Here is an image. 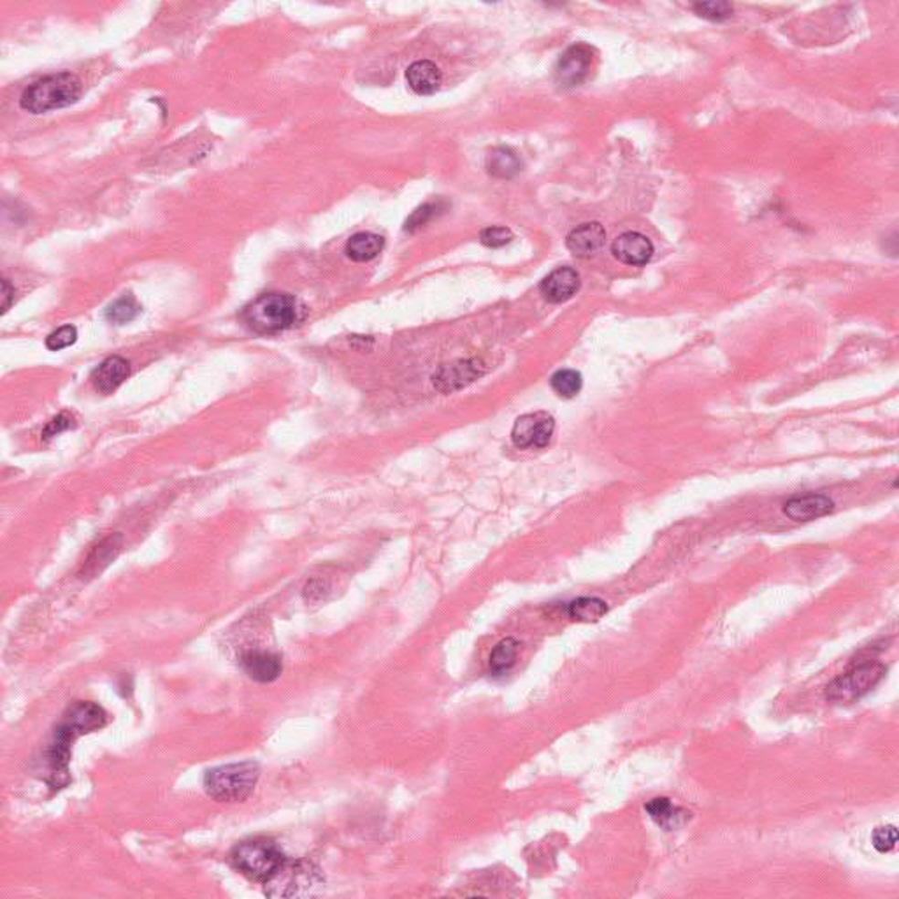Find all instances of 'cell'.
<instances>
[{"label": "cell", "instance_id": "17", "mask_svg": "<svg viewBox=\"0 0 899 899\" xmlns=\"http://www.w3.org/2000/svg\"><path fill=\"white\" fill-rule=\"evenodd\" d=\"M406 79L409 89L418 95H432L439 90L443 83V74L439 68L428 60H418L406 70Z\"/></svg>", "mask_w": 899, "mask_h": 899}, {"label": "cell", "instance_id": "19", "mask_svg": "<svg viewBox=\"0 0 899 899\" xmlns=\"http://www.w3.org/2000/svg\"><path fill=\"white\" fill-rule=\"evenodd\" d=\"M645 809L653 822L666 831L683 826L691 819V811L674 807L668 798H655L645 805Z\"/></svg>", "mask_w": 899, "mask_h": 899}, {"label": "cell", "instance_id": "8", "mask_svg": "<svg viewBox=\"0 0 899 899\" xmlns=\"http://www.w3.org/2000/svg\"><path fill=\"white\" fill-rule=\"evenodd\" d=\"M594 49L588 45L578 43L569 46L555 66V81L562 89H573L582 85L590 76L594 68Z\"/></svg>", "mask_w": 899, "mask_h": 899}, {"label": "cell", "instance_id": "18", "mask_svg": "<svg viewBox=\"0 0 899 899\" xmlns=\"http://www.w3.org/2000/svg\"><path fill=\"white\" fill-rule=\"evenodd\" d=\"M131 373L129 362L122 357H110L104 360L91 375V382L95 388L102 394H111L122 383L127 380Z\"/></svg>", "mask_w": 899, "mask_h": 899}, {"label": "cell", "instance_id": "32", "mask_svg": "<svg viewBox=\"0 0 899 899\" xmlns=\"http://www.w3.org/2000/svg\"><path fill=\"white\" fill-rule=\"evenodd\" d=\"M13 295H15V289L9 285L7 280H2V313H5L9 310Z\"/></svg>", "mask_w": 899, "mask_h": 899}, {"label": "cell", "instance_id": "1", "mask_svg": "<svg viewBox=\"0 0 899 899\" xmlns=\"http://www.w3.org/2000/svg\"><path fill=\"white\" fill-rule=\"evenodd\" d=\"M304 315V308L287 293H264L243 310V322L253 333L274 334L291 329Z\"/></svg>", "mask_w": 899, "mask_h": 899}, {"label": "cell", "instance_id": "14", "mask_svg": "<svg viewBox=\"0 0 899 899\" xmlns=\"http://www.w3.org/2000/svg\"><path fill=\"white\" fill-rule=\"evenodd\" d=\"M607 239L605 227L598 222H588L573 228L566 239V247L575 257H592L596 255Z\"/></svg>", "mask_w": 899, "mask_h": 899}, {"label": "cell", "instance_id": "2", "mask_svg": "<svg viewBox=\"0 0 899 899\" xmlns=\"http://www.w3.org/2000/svg\"><path fill=\"white\" fill-rule=\"evenodd\" d=\"M260 778V767L253 761L217 766L206 771L204 788L220 803L245 801Z\"/></svg>", "mask_w": 899, "mask_h": 899}, {"label": "cell", "instance_id": "20", "mask_svg": "<svg viewBox=\"0 0 899 899\" xmlns=\"http://www.w3.org/2000/svg\"><path fill=\"white\" fill-rule=\"evenodd\" d=\"M383 249V238L373 232H359L346 243V255L355 262H367L378 257Z\"/></svg>", "mask_w": 899, "mask_h": 899}, {"label": "cell", "instance_id": "9", "mask_svg": "<svg viewBox=\"0 0 899 899\" xmlns=\"http://www.w3.org/2000/svg\"><path fill=\"white\" fill-rule=\"evenodd\" d=\"M555 428V422L548 413H529L520 417L513 430H512V439L518 449H529L536 447L543 449L550 443L552 434Z\"/></svg>", "mask_w": 899, "mask_h": 899}, {"label": "cell", "instance_id": "30", "mask_svg": "<svg viewBox=\"0 0 899 899\" xmlns=\"http://www.w3.org/2000/svg\"><path fill=\"white\" fill-rule=\"evenodd\" d=\"M439 204L441 203H428L424 204L422 207H418V209H417V211H415V213H413V215L406 220V230L413 232V230H417V228H420V227H424V225L428 224V220H432V218L438 215V211H439Z\"/></svg>", "mask_w": 899, "mask_h": 899}, {"label": "cell", "instance_id": "7", "mask_svg": "<svg viewBox=\"0 0 899 899\" xmlns=\"http://www.w3.org/2000/svg\"><path fill=\"white\" fill-rule=\"evenodd\" d=\"M322 878L312 864L304 861H285L280 872L270 878L266 885V893L272 898H291L301 896L302 891L315 887Z\"/></svg>", "mask_w": 899, "mask_h": 899}, {"label": "cell", "instance_id": "15", "mask_svg": "<svg viewBox=\"0 0 899 899\" xmlns=\"http://www.w3.org/2000/svg\"><path fill=\"white\" fill-rule=\"evenodd\" d=\"M580 289V274L571 268L552 270L540 285V292L550 302H566Z\"/></svg>", "mask_w": 899, "mask_h": 899}, {"label": "cell", "instance_id": "29", "mask_svg": "<svg viewBox=\"0 0 899 899\" xmlns=\"http://www.w3.org/2000/svg\"><path fill=\"white\" fill-rule=\"evenodd\" d=\"M694 11L699 16H704L710 20H724V18L731 16L733 5L727 2H701V4L694 5Z\"/></svg>", "mask_w": 899, "mask_h": 899}, {"label": "cell", "instance_id": "22", "mask_svg": "<svg viewBox=\"0 0 899 899\" xmlns=\"http://www.w3.org/2000/svg\"><path fill=\"white\" fill-rule=\"evenodd\" d=\"M607 603L599 598H578L569 603L567 613L578 622H598L607 615Z\"/></svg>", "mask_w": 899, "mask_h": 899}, {"label": "cell", "instance_id": "23", "mask_svg": "<svg viewBox=\"0 0 899 899\" xmlns=\"http://www.w3.org/2000/svg\"><path fill=\"white\" fill-rule=\"evenodd\" d=\"M487 169L495 178L510 180L520 171V160L513 152L506 148H497L487 158Z\"/></svg>", "mask_w": 899, "mask_h": 899}, {"label": "cell", "instance_id": "31", "mask_svg": "<svg viewBox=\"0 0 899 899\" xmlns=\"http://www.w3.org/2000/svg\"><path fill=\"white\" fill-rule=\"evenodd\" d=\"M70 426H72V420L69 418L68 415H58L51 422H48V426L43 430V436H45L46 439L48 438H53V436L68 430Z\"/></svg>", "mask_w": 899, "mask_h": 899}, {"label": "cell", "instance_id": "6", "mask_svg": "<svg viewBox=\"0 0 899 899\" xmlns=\"http://www.w3.org/2000/svg\"><path fill=\"white\" fill-rule=\"evenodd\" d=\"M108 724V714L102 706L91 701H78L70 704L62 720L57 724L53 740L72 746L79 736L102 729Z\"/></svg>", "mask_w": 899, "mask_h": 899}, {"label": "cell", "instance_id": "5", "mask_svg": "<svg viewBox=\"0 0 899 899\" xmlns=\"http://www.w3.org/2000/svg\"><path fill=\"white\" fill-rule=\"evenodd\" d=\"M885 673L887 668L870 657L855 661L845 673L836 676L826 687V699L832 704H852L872 693Z\"/></svg>", "mask_w": 899, "mask_h": 899}, {"label": "cell", "instance_id": "27", "mask_svg": "<svg viewBox=\"0 0 899 899\" xmlns=\"http://www.w3.org/2000/svg\"><path fill=\"white\" fill-rule=\"evenodd\" d=\"M513 232L506 227H487L480 234V241L489 248H502L510 245Z\"/></svg>", "mask_w": 899, "mask_h": 899}, {"label": "cell", "instance_id": "21", "mask_svg": "<svg viewBox=\"0 0 899 899\" xmlns=\"http://www.w3.org/2000/svg\"><path fill=\"white\" fill-rule=\"evenodd\" d=\"M518 641L513 640V638H506L502 641H499L494 647V650L491 653V661H489V666H491V672L495 674V676H501V674L508 673L515 662H517L518 655Z\"/></svg>", "mask_w": 899, "mask_h": 899}, {"label": "cell", "instance_id": "12", "mask_svg": "<svg viewBox=\"0 0 899 899\" xmlns=\"http://www.w3.org/2000/svg\"><path fill=\"white\" fill-rule=\"evenodd\" d=\"M834 510L831 499L824 494H805L790 497L784 504V513L794 522H809L826 517Z\"/></svg>", "mask_w": 899, "mask_h": 899}, {"label": "cell", "instance_id": "11", "mask_svg": "<svg viewBox=\"0 0 899 899\" xmlns=\"http://www.w3.org/2000/svg\"><path fill=\"white\" fill-rule=\"evenodd\" d=\"M611 251L615 259L628 266H645L652 259L653 245L640 232H626L615 239Z\"/></svg>", "mask_w": 899, "mask_h": 899}, {"label": "cell", "instance_id": "25", "mask_svg": "<svg viewBox=\"0 0 899 899\" xmlns=\"http://www.w3.org/2000/svg\"><path fill=\"white\" fill-rule=\"evenodd\" d=\"M139 313H141V306L135 302L134 297L125 295V297L114 301L111 306L106 310V318L112 323L123 325V323L132 322Z\"/></svg>", "mask_w": 899, "mask_h": 899}, {"label": "cell", "instance_id": "4", "mask_svg": "<svg viewBox=\"0 0 899 899\" xmlns=\"http://www.w3.org/2000/svg\"><path fill=\"white\" fill-rule=\"evenodd\" d=\"M285 861V854L270 840H248L236 845L230 852V864L234 870L259 883H268Z\"/></svg>", "mask_w": 899, "mask_h": 899}, {"label": "cell", "instance_id": "3", "mask_svg": "<svg viewBox=\"0 0 899 899\" xmlns=\"http://www.w3.org/2000/svg\"><path fill=\"white\" fill-rule=\"evenodd\" d=\"M81 93L79 79L70 72L51 74L23 91L20 106L32 114H43L70 106Z\"/></svg>", "mask_w": 899, "mask_h": 899}, {"label": "cell", "instance_id": "26", "mask_svg": "<svg viewBox=\"0 0 899 899\" xmlns=\"http://www.w3.org/2000/svg\"><path fill=\"white\" fill-rule=\"evenodd\" d=\"M873 847L880 854H889L896 849L898 845V830L896 826H883L877 828L872 836Z\"/></svg>", "mask_w": 899, "mask_h": 899}, {"label": "cell", "instance_id": "16", "mask_svg": "<svg viewBox=\"0 0 899 899\" xmlns=\"http://www.w3.org/2000/svg\"><path fill=\"white\" fill-rule=\"evenodd\" d=\"M239 664L251 680L260 683H270L278 680L283 670L281 659L266 650H248L241 655Z\"/></svg>", "mask_w": 899, "mask_h": 899}, {"label": "cell", "instance_id": "28", "mask_svg": "<svg viewBox=\"0 0 899 899\" xmlns=\"http://www.w3.org/2000/svg\"><path fill=\"white\" fill-rule=\"evenodd\" d=\"M78 339V331L76 327L72 325H64L60 329H57L55 333H51L48 339H46V346L48 350L51 352H58V350H64L68 348L70 344H74Z\"/></svg>", "mask_w": 899, "mask_h": 899}, {"label": "cell", "instance_id": "10", "mask_svg": "<svg viewBox=\"0 0 899 899\" xmlns=\"http://www.w3.org/2000/svg\"><path fill=\"white\" fill-rule=\"evenodd\" d=\"M123 548V536L122 534H110L106 536L104 540L99 541L93 548L90 550V554L87 555V559L83 562L81 569H79V578L81 580H91L95 576H99L111 562L116 561V557L120 555Z\"/></svg>", "mask_w": 899, "mask_h": 899}, {"label": "cell", "instance_id": "24", "mask_svg": "<svg viewBox=\"0 0 899 899\" xmlns=\"http://www.w3.org/2000/svg\"><path fill=\"white\" fill-rule=\"evenodd\" d=\"M582 375L578 371H573V369H561L557 371L552 380H550V385L554 388V392L561 397H575L580 390H582Z\"/></svg>", "mask_w": 899, "mask_h": 899}, {"label": "cell", "instance_id": "13", "mask_svg": "<svg viewBox=\"0 0 899 899\" xmlns=\"http://www.w3.org/2000/svg\"><path fill=\"white\" fill-rule=\"evenodd\" d=\"M483 373V365L480 360H464L443 365L434 375V385L441 392H451L474 382Z\"/></svg>", "mask_w": 899, "mask_h": 899}]
</instances>
